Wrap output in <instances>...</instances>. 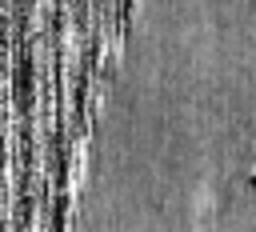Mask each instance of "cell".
Masks as SVG:
<instances>
[{"instance_id": "obj_1", "label": "cell", "mask_w": 256, "mask_h": 232, "mask_svg": "<svg viewBox=\"0 0 256 232\" xmlns=\"http://www.w3.org/2000/svg\"><path fill=\"white\" fill-rule=\"evenodd\" d=\"M252 184H256V168H252Z\"/></svg>"}]
</instances>
